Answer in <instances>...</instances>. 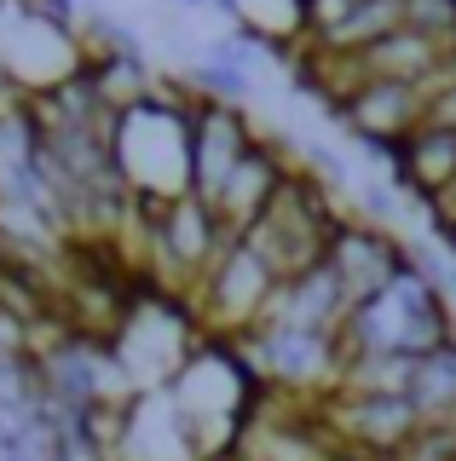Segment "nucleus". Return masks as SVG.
<instances>
[]
</instances>
